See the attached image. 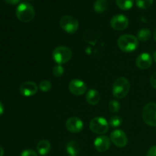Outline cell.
<instances>
[{
  "label": "cell",
  "instance_id": "obj_1",
  "mask_svg": "<svg viewBox=\"0 0 156 156\" xmlns=\"http://www.w3.org/2000/svg\"><path fill=\"white\" fill-rule=\"evenodd\" d=\"M117 45L122 51L131 53L138 48L139 40L133 35L123 34L117 40Z\"/></svg>",
  "mask_w": 156,
  "mask_h": 156
},
{
  "label": "cell",
  "instance_id": "obj_2",
  "mask_svg": "<svg viewBox=\"0 0 156 156\" xmlns=\"http://www.w3.org/2000/svg\"><path fill=\"white\" fill-rule=\"evenodd\" d=\"M16 16L18 19L22 22H30L35 16L34 9L30 3L24 2L18 5L17 7Z\"/></svg>",
  "mask_w": 156,
  "mask_h": 156
},
{
  "label": "cell",
  "instance_id": "obj_3",
  "mask_svg": "<svg viewBox=\"0 0 156 156\" xmlns=\"http://www.w3.org/2000/svg\"><path fill=\"white\" fill-rule=\"evenodd\" d=\"M130 88V84L125 77L118 78L113 85V95L117 99L124 98L128 94Z\"/></svg>",
  "mask_w": 156,
  "mask_h": 156
},
{
  "label": "cell",
  "instance_id": "obj_4",
  "mask_svg": "<svg viewBox=\"0 0 156 156\" xmlns=\"http://www.w3.org/2000/svg\"><path fill=\"white\" fill-rule=\"evenodd\" d=\"M73 51L71 49L65 46H59L56 47L53 51V58L56 63L62 65L66 63L71 59Z\"/></svg>",
  "mask_w": 156,
  "mask_h": 156
},
{
  "label": "cell",
  "instance_id": "obj_5",
  "mask_svg": "<svg viewBox=\"0 0 156 156\" xmlns=\"http://www.w3.org/2000/svg\"><path fill=\"white\" fill-rule=\"evenodd\" d=\"M142 117L146 124L151 126H156V103H148L143 108Z\"/></svg>",
  "mask_w": 156,
  "mask_h": 156
},
{
  "label": "cell",
  "instance_id": "obj_6",
  "mask_svg": "<svg viewBox=\"0 0 156 156\" xmlns=\"http://www.w3.org/2000/svg\"><path fill=\"white\" fill-rule=\"evenodd\" d=\"M89 128L94 133L103 135L108 132L109 129V123L104 117H94L90 121Z\"/></svg>",
  "mask_w": 156,
  "mask_h": 156
},
{
  "label": "cell",
  "instance_id": "obj_7",
  "mask_svg": "<svg viewBox=\"0 0 156 156\" xmlns=\"http://www.w3.org/2000/svg\"><path fill=\"white\" fill-rule=\"evenodd\" d=\"M59 25L64 31L69 34H73L79 29V21L71 15H64L59 20Z\"/></svg>",
  "mask_w": 156,
  "mask_h": 156
},
{
  "label": "cell",
  "instance_id": "obj_8",
  "mask_svg": "<svg viewBox=\"0 0 156 156\" xmlns=\"http://www.w3.org/2000/svg\"><path fill=\"white\" fill-rule=\"evenodd\" d=\"M110 140L117 147L123 148L127 145L128 138L126 134L121 129H115L110 135Z\"/></svg>",
  "mask_w": 156,
  "mask_h": 156
},
{
  "label": "cell",
  "instance_id": "obj_9",
  "mask_svg": "<svg viewBox=\"0 0 156 156\" xmlns=\"http://www.w3.org/2000/svg\"><path fill=\"white\" fill-rule=\"evenodd\" d=\"M129 25V19L124 15H114L111 20V26L115 30L121 31L125 30Z\"/></svg>",
  "mask_w": 156,
  "mask_h": 156
},
{
  "label": "cell",
  "instance_id": "obj_10",
  "mask_svg": "<svg viewBox=\"0 0 156 156\" xmlns=\"http://www.w3.org/2000/svg\"><path fill=\"white\" fill-rule=\"evenodd\" d=\"M69 89L74 95H82L87 91V86L83 81L75 79H73L69 84Z\"/></svg>",
  "mask_w": 156,
  "mask_h": 156
},
{
  "label": "cell",
  "instance_id": "obj_11",
  "mask_svg": "<svg viewBox=\"0 0 156 156\" xmlns=\"http://www.w3.org/2000/svg\"><path fill=\"white\" fill-rule=\"evenodd\" d=\"M84 123L80 118L76 117H70L66 123V127L73 133H78L83 129Z\"/></svg>",
  "mask_w": 156,
  "mask_h": 156
},
{
  "label": "cell",
  "instance_id": "obj_12",
  "mask_svg": "<svg viewBox=\"0 0 156 156\" xmlns=\"http://www.w3.org/2000/svg\"><path fill=\"white\" fill-rule=\"evenodd\" d=\"M38 87L34 82H26L21 85L19 88L20 93L24 97H31L37 92Z\"/></svg>",
  "mask_w": 156,
  "mask_h": 156
},
{
  "label": "cell",
  "instance_id": "obj_13",
  "mask_svg": "<svg viewBox=\"0 0 156 156\" xmlns=\"http://www.w3.org/2000/svg\"><path fill=\"white\" fill-rule=\"evenodd\" d=\"M94 148L100 152H106L111 147V140L106 136H100L97 137L94 142Z\"/></svg>",
  "mask_w": 156,
  "mask_h": 156
},
{
  "label": "cell",
  "instance_id": "obj_14",
  "mask_svg": "<svg viewBox=\"0 0 156 156\" xmlns=\"http://www.w3.org/2000/svg\"><path fill=\"white\" fill-rule=\"evenodd\" d=\"M136 64L138 68L141 69H149L152 64V58L148 53H142L137 56L136 59Z\"/></svg>",
  "mask_w": 156,
  "mask_h": 156
},
{
  "label": "cell",
  "instance_id": "obj_15",
  "mask_svg": "<svg viewBox=\"0 0 156 156\" xmlns=\"http://www.w3.org/2000/svg\"><path fill=\"white\" fill-rule=\"evenodd\" d=\"M85 99L90 105H97L100 102L101 95L98 91L95 89H90L87 91Z\"/></svg>",
  "mask_w": 156,
  "mask_h": 156
},
{
  "label": "cell",
  "instance_id": "obj_16",
  "mask_svg": "<svg viewBox=\"0 0 156 156\" xmlns=\"http://www.w3.org/2000/svg\"><path fill=\"white\" fill-rule=\"evenodd\" d=\"M37 150L38 153L41 155H45L48 154L51 150V144L47 140H41L37 145Z\"/></svg>",
  "mask_w": 156,
  "mask_h": 156
},
{
  "label": "cell",
  "instance_id": "obj_17",
  "mask_svg": "<svg viewBox=\"0 0 156 156\" xmlns=\"http://www.w3.org/2000/svg\"><path fill=\"white\" fill-rule=\"evenodd\" d=\"M66 149V152H68L69 155L77 156L80 152V147H79V143H76V141H73V140L68 142Z\"/></svg>",
  "mask_w": 156,
  "mask_h": 156
},
{
  "label": "cell",
  "instance_id": "obj_18",
  "mask_svg": "<svg viewBox=\"0 0 156 156\" xmlns=\"http://www.w3.org/2000/svg\"><path fill=\"white\" fill-rule=\"evenodd\" d=\"M152 36V32L149 28H142L137 33V39L141 42H146Z\"/></svg>",
  "mask_w": 156,
  "mask_h": 156
},
{
  "label": "cell",
  "instance_id": "obj_19",
  "mask_svg": "<svg viewBox=\"0 0 156 156\" xmlns=\"http://www.w3.org/2000/svg\"><path fill=\"white\" fill-rule=\"evenodd\" d=\"M108 0H96L94 4V9L98 13H103L108 9Z\"/></svg>",
  "mask_w": 156,
  "mask_h": 156
},
{
  "label": "cell",
  "instance_id": "obj_20",
  "mask_svg": "<svg viewBox=\"0 0 156 156\" xmlns=\"http://www.w3.org/2000/svg\"><path fill=\"white\" fill-rule=\"evenodd\" d=\"M117 5L122 10H129L134 4V0H116Z\"/></svg>",
  "mask_w": 156,
  "mask_h": 156
},
{
  "label": "cell",
  "instance_id": "obj_21",
  "mask_svg": "<svg viewBox=\"0 0 156 156\" xmlns=\"http://www.w3.org/2000/svg\"><path fill=\"white\" fill-rule=\"evenodd\" d=\"M154 0H136L137 7L141 9H148L153 4Z\"/></svg>",
  "mask_w": 156,
  "mask_h": 156
},
{
  "label": "cell",
  "instance_id": "obj_22",
  "mask_svg": "<svg viewBox=\"0 0 156 156\" xmlns=\"http://www.w3.org/2000/svg\"><path fill=\"white\" fill-rule=\"evenodd\" d=\"M122 124V118L120 116H113L109 120V125L113 128H117Z\"/></svg>",
  "mask_w": 156,
  "mask_h": 156
},
{
  "label": "cell",
  "instance_id": "obj_23",
  "mask_svg": "<svg viewBox=\"0 0 156 156\" xmlns=\"http://www.w3.org/2000/svg\"><path fill=\"white\" fill-rule=\"evenodd\" d=\"M108 110L111 113H117L120 110V104L116 100H111L108 105Z\"/></svg>",
  "mask_w": 156,
  "mask_h": 156
},
{
  "label": "cell",
  "instance_id": "obj_24",
  "mask_svg": "<svg viewBox=\"0 0 156 156\" xmlns=\"http://www.w3.org/2000/svg\"><path fill=\"white\" fill-rule=\"evenodd\" d=\"M52 88V84L50 81L48 80H44L42 82H40L39 84V88L41 91L44 92H47V91H50Z\"/></svg>",
  "mask_w": 156,
  "mask_h": 156
},
{
  "label": "cell",
  "instance_id": "obj_25",
  "mask_svg": "<svg viewBox=\"0 0 156 156\" xmlns=\"http://www.w3.org/2000/svg\"><path fill=\"white\" fill-rule=\"evenodd\" d=\"M64 71H65L64 68L62 66V65H59V64H58L57 66H54L53 68V76L57 78L61 77L64 74Z\"/></svg>",
  "mask_w": 156,
  "mask_h": 156
},
{
  "label": "cell",
  "instance_id": "obj_26",
  "mask_svg": "<svg viewBox=\"0 0 156 156\" xmlns=\"http://www.w3.org/2000/svg\"><path fill=\"white\" fill-rule=\"evenodd\" d=\"M21 156H38L37 152L32 149H26L23 151Z\"/></svg>",
  "mask_w": 156,
  "mask_h": 156
},
{
  "label": "cell",
  "instance_id": "obj_27",
  "mask_svg": "<svg viewBox=\"0 0 156 156\" xmlns=\"http://www.w3.org/2000/svg\"><path fill=\"white\" fill-rule=\"evenodd\" d=\"M146 156H156V146H153L149 149Z\"/></svg>",
  "mask_w": 156,
  "mask_h": 156
},
{
  "label": "cell",
  "instance_id": "obj_28",
  "mask_svg": "<svg viewBox=\"0 0 156 156\" xmlns=\"http://www.w3.org/2000/svg\"><path fill=\"white\" fill-rule=\"evenodd\" d=\"M150 84L154 88L156 89V72L152 75L150 78Z\"/></svg>",
  "mask_w": 156,
  "mask_h": 156
},
{
  "label": "cell",
  "instance_id": "obj_29",
  "mask_svg": "<svg viewBox=\"0 0 156 156\" xmlns=\"http://www.w3.org/2000/svg\"><path fill=\"white\" fill-rule=\"evenodd\" d=\"M7 4L9 5H16L19 3L21 0H4Z\"/></svg>",
  "mask_w": 156,
  "mask_h": 156
},
{
  "label": "cell",
  "instance_id": "obj_30",
  "mask_svg": "<svg viewBox=\"0 0 156 156\" xmlns=\"http://www.w3.org/2000/svg\"><path fill=\"white\" fill-rule=\"evenodd\" d=\"M3 113H4V106H3L2 103L0 101V116L2 115Z\"/></svg>",
  "mask_w": 156,
  "mask_h": 156
},
{
  "label": "cell",
  "instance_id": "obj_31",
  "mask_svg": "<svg viewBox=\"0 0 156 156\" xmlns=\"http://www.w3.org/2000/svg\"><path fill=\"white\" fill-rule=\"evenodd\" d=\"M4 155V149L2 146H0V156Z\"/></svg>",
  "mask_w": 156,
  "mask_h": 156
},
{
  "label": "cell",
  "instance_id": "obj_32",
  "mask_svg": "<svg viewBox=\"0 0 156 156\" xmlns=\"http://www.w3.org/2000/svg\"><path fill=\"white\" fill-rule=\"evenodd\" d=\"M153 37H154V39H155V41H156V28H155V31H154V34H153Z\"/></svg>",
  "mask_w": 156,
  "mask_h": 156
},
{
  "label": "cell",
  "instance_id": "obj_33",
  "mask_svg": "<svg viewBox=\"0 0 156 156\" xmlns=\"http://www.w3.org/2000/svg\"><path fill=\"white\" fill-rule=\"evenodd\" d=\"M153 59H154V60H155V62H156V51L154 53V54H153Z\"/></svg>",
  "mask_w": 156,
  "mask_h": 156
},
{
  "label": "cell",
  "instance_id": "obj_34",
  "mask_svg": "<svg viewBox=\"0 0 156 156\" xmlns=\"http://www.w3.org/2000/svg\"><path fill=\"white\" fill-rule=\"evenodd\" d=\"M69 156H75V155H69Z\"/></svg>",
  "mask_w": 156,
  "mask_h": 156
}]
</instances>
